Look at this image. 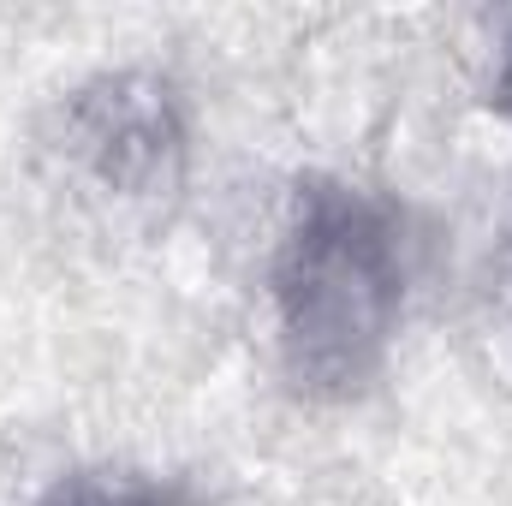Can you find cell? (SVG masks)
Masks as SVG:
<instances>
[{
	"mask_svg": "<svg viewBox=\"0 0 512 506\" xmlns=\"http://www.w3.org/2000/svg\"><path fill=\"white\" fill-rule=\"evenodd\" d=\"M405 221L364 185L298 179L274 268V340L304 399H358L382 376L405 316Z\"/></svg>",
	"mask_w": 512,
	"mask_h": 506,
	"instance_id": "1",
	"label": "cell"
},
{
	"mask_svg": "<svg viewBox=\"0 0 512 506\" xmlns=\"http://www.w3.org/2000/svg\"><path fill=\"white\" fill-rule=\"evenodd\" d=\"M54 143L78 179L126 209H161L191 173V114L173 78L149 66H120L84 78L60 114Z\"/></svg>",
	"mask_w": 512,
	"mask_h": 506,
	"instance_id": "2",
	"label": "cell"
},
{
	"mask_svg": "<svg viewBox=\"0 0 512 506\" xmlns=\"http://www.w3.org/2000/svg\"><path fill=\"white\" fill-rule=\"evenodd\" d=\"M30 506H203L191 477H161L137 465H78L60 471Z\"/></svg>",
	"mask_w": 512,
	"mask_h": 506,
	"instance_id": "3",
	"label": "cell"
},
{
	"mask_svg": "<svg viewBox=\"0 0 512 506\" xmlns=\"http://www.w3.org/2000/svg\"><path fill=\"white\" fill-rule=\"evenodd\" d=\"M489 108H495L501 120H512V48L501 54V72H495V84H489Z\"/></svg>",
	"mask_w": 512,
	"mask_h": 506,
	"instance_id": "4",
	"label": "cell"
}]
</instances>
